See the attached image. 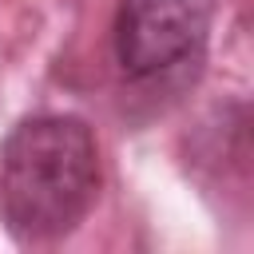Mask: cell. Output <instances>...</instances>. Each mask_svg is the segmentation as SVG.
Wrapping results in <instances>:
<instances>
[{
	"mask_svg": "<svg viewBox=\"0 0 254 254\" xmlns=\"http://www.w3.org/2000/svg\"><path fill=\"white\" fill-rule=\"evenodd\" d=\"M99 194V147L75 115L20 119L0 143V218L20 242L71 234Z\"/></svg>",
	"mask_w": 254,
	"mask_h": 254,
	"instance_id": "cell-1",
	"label": "cell"
},
{
	"mask_svg": "<svg viewBox=\"0 0 254 254\" xmlns=\"http://www.w3.org/2000/svg\"><path fill=\"white\" fill-rule=\"evenodd\" d=\"M218 0H119L115 60L127 75L151 79L202 56Z\"/></svg>",
	"mask_w": 254,
	"mask_h": 254,
	"instance_id": "cell-2",
	"label": "cell"
}]
</instances>
